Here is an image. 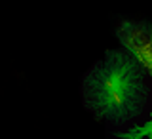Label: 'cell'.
I'll return each instance as SVG.
<instances>
[{
    "instance_id": "3",
    "label": "cell",
    "mask_w": 152,
    "mask_h": 139,
    "mask_svg": "<svg viewBox=\"0 0 152 139\" xmlns=\"http://www.w3.org/2000/svg\"><path fill=\"white\" fill-rule=\"evenodd\" d=\"M104 137L108 139H152V93L145 113L139 118L126 124L104 126Z\"/></svg>"
},
{
    "instance_id": "2",
    "label": "cell",
    "mask_w": 152,
    "mask_h": 139,
    "mask_svg": "<svg viewBox=\"0 0 152 139\" xmlns=\"http://www.w3.org/2000/svg\"><path fill=\"white\" fill-rule=\"evenodd\" d=\"M112 35L152 78V21L146 17L112 15Z\"/></svg>"
},
{
    "instance_id": "1",
    "label": "cell",
    "mask_w": 152,
    "mask_h": 139,
    "mask_svg": "<svg viewBox=\"0 0 152 139\" xmlns=\"http://www.w3.org/2000/svg\"><path fill=\"white\" fill-rule=\"evenodd\" d=\"M78 93L95 120L104 126L126 124L145 113L152 78L124 48H108L80 76Z\"/></svg>"
}]
</instances>
